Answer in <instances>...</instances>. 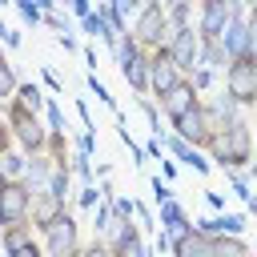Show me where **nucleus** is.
Here are the masks:
<instances>
[{
    "label": "nucleus",
    "mask_w": 257,
    "mask_h": 257,
    "mask_svg": "<svg viewBox=\"0 0 257 257\" xmlns=\"http://www.w3.org/2000/svg\"><path fill=\"white\" fill-rule=\"evenodd\" d=\"M44 124H48V133H64V128H68V116H64V108H60L56 100L44 104Z\"/></svg>",
    "instance_id": "nucleus-30"
},
{
    "label": "nucleus",
    "mask_w": 257,
    "mask_h": 257,
    "mask_svg": "<svg viewBox=\"0 0 257 257\" xmlns=\"http://www.w3.org/2000/svg\"><path fill=\"white\" fill-rule=\"evenodd\" d=\"M56 40H60V48H64V52H76V36H72V32H64V36H56Z\"/></svg>",
    "instance_id": "nucleus-47"
},
{
    "label": "nucleus",
    "mask_w": 257,
    "mask_h": 257,
    "mask_svg": "<svg viewBox=\"0 0 257 257\" xmlns=\"http://www.w3.org/2000/svg\"><path fill=\"white\" fill-rule=\"evenodd\" d=\"M253 141H257V133H253Z\"/></svg>",
    "instance_id": "nucleus-50"
},
{
    "label": "nucleus",
    "mask_w": 257,
    "mask_h": 257,
    "mask_svg": "<svg viewBox=\"0 0 257 257\" xmlns=\"http://www.w3.org/2000/svg\"><path fill=\"white\" fill-rule=\"evenodd\" d=\"M189 80H193V88H197V92H205V88H213V84H217V72H209V68H197Z\"/></svg>",
    "instance_id": "nucleus-35"
},
{
    "label": "nucleus",
    "mask_w": 257,
    "mask_h": 257,
    "mask_svg": "<svg viewBox=\"0 0 257 257\" xmlns=\"http://www.w3.org/2000/svg\"><path fill=\"white\" fill-rule=\"evenodd\" d=\"M16 104H20L24 112H32V116H40L48 100H44V92H40L36 84H24V80H20V88H16Z\"/></svg>",
    "instance_id": "nucleus-21"
},
{
    "label": "nucleus",
    "mask_w": 257,
    "mask_h": 257,
    "mask_svg": "<svg viewBox=\"0 0 257 257\" xmlns=\"http://www.w3.org/2000/svg\"><path fill=\"white\" fill-rule=\"evenodd\" d=\"M197 104H201V92L193 88V80H189V76H185V80H177L165 96H157V108H161V116H165L169 124H177L181 116H189Z\"/></svg>",
    "instance_id": "nucleus-9"
},
{
    "label": "nucleus",
    "mask_w": 257,
    "mask_h": 257,
    "mask_svg": "<svg viewBox=\"0 0 257 257\" xmlns=\"http://www.w3.org/2000/svg\"><path fill=\"white\" fill-rule=\"evenodd\" d=\"M225 181H229V189H233V197H237V201H245V205H249V201L257 197V193H253V185H249L241 173H225Z\"/></svg>",
    "instance_id": "nucleus-31"
},
{
    "label": "nucleus",
    "mask_w": 257,
    "mask_h": 257,
    "mask_svg": "<svg viewBox=\"0 0 257 257\" xmlns=\"http://www.w3.org/2000/svg\"><path fill=\"white\" fill-rule=\"evenodd\" d=\"M173 257H213V241L205 233L189 229V233L173 237Z\"/></svg>",
    "instance_id": "nucleus-15"
},
{
    "label": "nucleus",
    "mask_w": 257,
    "mask_h": 257,
    "mask_svg": "<svg viewBox=\"0 0 257 257\" xmlns=\"http://www.w3.org/2000/svg\"><path fill=\"white\" fill-rule=\"evenodd\" d=\"M76 257H112V253H108V245H104V241H96V237H92L88 245H80V253H76Z\"/></svg>",
    "instance_id": "nucleus-38"
},
{
    "label": "nucleus",
    "mask_w": 257,
    "mask_h": 257,
    "mask_svg": "<svg viewBox=\"0 0 257 257\" xmlns=\"http://www.w3.org/2000/svg\"><path fill=\"white\" fill-rule=\"evenodd\" d=\"M149 189H153V205H157V209H161V205H169V201H177L173 185H169L161 173H153V177H149Z\"/></svg>",
    "instance_id": "nucleus-26"
},
{
    "label": "nucleus",
    "mask_w": 257,
    "mask_h": 257,
    "mask_svg": "<svg viewBox=\"0 0 257 257\" xmlns=\"http://www.w3.org/2000/svg\"><path fill=\"white\" fill-rule=\"evenodd\" d=\"M133 40L145 48V52H161L165 44H169V12H165V4H141V12H137V20H133Z\"/></svg>",
    "instance_id": "nucleus-2"
},
{
    "label": "nucleus",
    "mask_w": 257,
    "mask_h": 257,
    "mask_svg": "<svg viewBox=\"0 0 257 257\" xmlns=\"http://www.w3.org/2000/svg\"><path fill=\"white\" fill-rule=\"evenodd\" d=\"M157 213H161V229H165L169 237H181V233L193 229V221H189V213H185L181 201H169V205H161Z\"/></svg>",
    "instance_id": "nucleus-16"
},
{
    "label": "nucleus",
    "mask_w": 257,
    "mask_h": 257,
    "mask_svg": "<svg viewBox=\"0 0 257 257\" xmlns=\"http://www.w3.org/2000/svg\"><path fill=\"white\" fill-rule=\"evenodd\" d=\"M165 12H169V32H185V28H197V12H193V4H165Z\"/></svg>",
    "instance_id": "nucleus-20"
},
{
    "label": "nucleus",
    "mask_w": 257,
    "mask_h": 257,
    "mask_svg": "<svg viewBox=\"0 0 257 257\" xmlns=\"http://www.w3.org/2000/svg\"><path fill=\"white\" fill-rule=\"evenodd\" d=\"M116 12L128 20V16H137V12H141V4H137V0H116Z\"/></svg>",
    "instance_id": "nucleus-44"
},
{
    "label": "nucleus",
    "mask_w": 257,
    "mask_h": 257,
    "mask_svg": "<svg viewBox=\"0 0 257 257\" xmlns=\"http://www.w3.org/2000/svg\"><path fill=\"white\" fill-rule=\"evenodd\" d=\"M76 153L92 157V153H96V133H80V137H76Z\"/></svg>",
    "instance_id": "nucleus-39"
},
{
    "label": "nucleus",
    "mask_w": 257,
    "mask_h": 257,
    "mask_svg": "<svg viewBox=\"0 0 257 257\" xmlns=\"http://www.w3.org/2000/svg\"><path fill=\"white\" fill-rule=\"evenodd\" d=\"M165 153H169L173 161L189 165V169H193V173H201V177H209V173H213V161H205V153H201V149H193V145H185L177 133H169V137H165Z\"/></svg>",
    "instance_id": "nucleus-14"
},
{
    "label": "nucleus",
    "mask_w": 257,
    "mask_h": 257,
    "mask_svg": "<svg viewBox=\"0 0 257 257\" xmlns=\"http://www.w3.org/2000/svg\"><path fill=\"white\" fill-rule=\"evenodd\" d=\"M249 36H253V56H257V4L249 8Z\"/></svg>",
    "instance_id": "nucleus-46"
},
{
    "label": "nucleus",
    "mask_w": 257,
    "mask_h": 257,
    "mask_svg": "<svg viewBox=\"0 0 257 257\" xmlns=\"http://www.w3.org/2000/svg\"><path fill=\"white\" fill-rule=\"evenodd\" d=\"M84 80H88V92H92V96H96V100H100V104H104V108H112V116H116V112H120V108H116V100H112V92H108V88H104V80H100V76H96V72H88V76H84Z\"/></svg>",
    "instance_id": "nucleus-28"
},
{
    "label": "nucleus",
    "mask_w": 257,
    "mask_h": 257,
    "mask_svg": "<svg viewBox=\"0 0 257 257\" xmlns=\"http://www.w3.org/2000/svg\"><path fill=\"white\" fill-rule=\"evenodd\" d=\"M193 229L205 233L209 241H217V237H241V233L249 229V217H245V213H217V217L193 221Z\"/></svg>",
    "instance_id": "nucleus-13"
},
{
    "label": "nucleus",
    "mask_w": 257,
    "mask_h": 257,
    "mask_svg": "<svg viewBox=\"0 0 257 257\" xmlns=\"http://www.w3.org/2000/svg\"><path fill=\"white\" fill-rule=\"evenodd\" d=\"M205 205H209L213 213H225V193H217V189H205Z\"/></svg>",
    "instance_id": "nucleus-40"
},
{
    "label": "nucleus",
    "mask_w": 257,
    "mask_h": 257,
    "mask_svg": "<svg viewBox=\"0 0 257 257\" xmlns=\"http://www.w3.org/2000/svg\"><path fill=\"white\" fill-rule=\"evenodd\" d=\"M68 169H72V177H76L80 185H96V169H92V157H84V153H72Z\"/></svg>",
    "instance_id": "nucleus-25"
},
{
    "label": "nucleus",
    "mask_w": 257,
    "mask_h": 257,
    "mask_svg": "<svg viewBox=\"0 0 257 257\" xmlns=\"http://www.w3.org/2000/svg\"><path fill=\"white\" fill-rule=\"evenodd\" d=\"M52 157L48 153H36V157H28V173H24V185L36 193V189H48V177H52Z\"/></svg>",
    "instance_id": "nucleus-18"
},
{
    "label": "nucleus",
    "mask_w": 257,
    "mask_h": 257,
    "mask_svg": "<svg viewBox=\"0 0 257 257\" xmlns=\"http://www.w3.org/2000/svg\"><path fill=\"white\" fill-rule=\"evenodd\" d=\"M165 48H169V56H173V64H177L181 76H193L197 72V64H201V36H197V28L173 32Z\"/></svg>",
    "instance_id": "nucleus-10"
},
{
    "label": "nucleus",
    "mask_w": 257,
    "mask_h": 257,
    "mask_svg": "<svg viewBox=\"0 0 257 257\" xmlns=\"http://www.w3.org/2000/svg\"><path fill=\"white\" fill-rule=\"evenodd\" d=\"M28 205H32V189H28L24 181L0 185V229L28 225Z\"/></svg>",
    "instance_id": "nucleus-8"
},
{
    "label": "nucleus",
    "mask_w": 257,
    "mask_h": 257,
    "mask_svg": "<svg viewBox=\"0 0 257 257\" xmlns=\"http://www.w3.org/2000/svg\"><path fill=\"white\" fill-rule=\"evenodd\" d=\"M64 213H68V205H64L60 197H52L48 189H36V193H32V205H28V225H32V233L44 237Z\"/></svg>",
    "instance_id": "nucleus-11"
},
{
    "label": "nucleus",
    "mask_w": 257,
    "mask_h": 257,
    "mask_svg": "<svg viewBox=\"0 0 257 257\" xmlns=\"http://www.w3.org/2000/svg\"><path fill=\"white\" fill-rule=\"evenodd\" d=\"M16 88H20V80H16L12 64H0V104H12L16 100Z\"/></svg>",
    "instance_id": "nucleus-27"
},
{
    "label": "nucleus",
    "mask_w": 257,
    "mask_h": 257,
    "mask_svg": "<svg viewBox=\"0 0 257 257\" xmlns=\"http://www.w3.org/2000/svg\"><path fill=\"white\" fill-rule=\"evenodd\" d=\"M225 124H221V116L209 108V100H201L189 116H181L177 124H173V133L185 141V145H193V149H209V141L221 133Z\"/></svg>",
    "instance_id": "nucleus-4"
},
{
    "label": "nucleus",
    "mask_w": 257,
    "mask_h": 257,
    "mask_svg": "<svg viewBox=\"0 0 257 257\" xmlns=\"http://www.w3.org/2000/svg\"><path fill=\"white\" fill-rule=\"evenodd\" d=\"M0 44H4V48H20V44H24V36H20V28H4V36H0Z\"/></svg>",
    "instance_id": "nucleus-41"
},
{
    "label": "nucleus",
    "mask_w": 257,
    "mask_h": 257,
    "mask_svg": "<svg viewBox=\"0 0 257 257\" xmlns=\"http://www.w3.org/2000/svg\"><path fill=\"white\" fill-rule=\"evenodd\" d=\"M76 116H80L84 133H96V120H92V112H88V100H84V96H76Z\"/></svg>",
    "instance_id": "nucleus-37"
},
{
    "label": "nucleus",
    "mask_w": 257,
    "mask_h": 257,
    "mask_svg": "<svg viewBox=\"0 0 257 257\" xmlns=\"http://www.w3.org/2000/svg\"><path fill=\"white\" fill-rule=\"evenodd\" d=\"M104 201V193H100V185H80L76 189V205L84 209V213H96V205Z\"/></svg>",
    "instance_id": "nucleus-29"
},
{
    "label": "nucleus",
    "mask_w": 257,
    "mask_h": 257,
    "mask_svg": "<svg viewBox=\"0 0 257 257\" xmlns=\"http://www.w3.org/2000/svg\"><path fill=\"white\" fill-rule=\"evenodd\" d=\"M245 217H257V197H253V201L245 205Z\"/></svg>",
    "instance_id": "nucleus-49"
},
{
    "label": "nucleus",
    "mask_w": 257,
    "mask_h": 257,
    "mask_svg": "<svg viewBox=\"0 0 257 257\" xmlns=\"http://www.w3.org/2000/svg\"><path fill=\"white\" fill-rule=\"evenodd\" d=\"M120 76L128 80V88H133L137 96H149V52H145L141 60L124 64V68H120Z\"/></svg>",
    "instance_id": "nucleus-19"
},
{
    "label": "nucleus",
    "mask_w": 257,
    "mask_h": 257,
    "mask_svg": "<svg viewBox=\"0 0 257 257\" xmlns=\"http://www.w3.org/2000/svg\"><path fill=\"white\" fill-rule=\"evenodd\" d=\"M225 92L241 108H257V56H241L225 68Z\"/></svg>",
    "instance_id": "nucleus-5"
},
{
    "label": "nucleus",
    "mask_w": 257,
    "mask_h": 257,
    "mask_svg": "<svg viewBox=\"0 0 257 257\" xmlns=\"http://www.w3.org/2000/svg\"><path fill=\"white\" fill-rule=\"evenodd\" d=\"M209 161L225 173H245L253 165V124L249 120H237L229 128H221L213 141H209Z\"/></svg>",
    "instance_id": "nucleus-1"
},
{
    "label": "nucleus",
    "mask_w": 257,
    "mask_h": 257,
    "mask_svg": "<svg viewBox=\"0 0 257 257\" xmlns=\"http://www.w3.org/2000/svg\"><path fill=\"white\" fill-rule=\"evenodd\" d=\"M12 149H16V145H12V133H8V124H0V185H8V181H4V157H8Z\"/></svg>",
    "instance_id": "nucleus-34"
},
{
    "label": "nucleus",
    "mask_w": 257,
    "mask_h": 257,
    "mask_svg": "<svg viewBox=\"0 0 257 257\" xmlns=\"http://www.w3.org/2000/svg\"><path fill=\"white\" fill-rule=\"evenodd\" d=\"M4 124H8L12 141H20V149H24L28 157H36V153H44V149H48V124H40V116L24 112L16 100H12V104H4Z\"/></svg>",
    "instance_id": "nucleus-3"
},
{
    "label": "nucleus",
    "mask_w": 257,
    "mask_h": 257,
    "mask_svg": "<svg viewBox=\"0 0 257 257\" xmlns=\"http://www.w3.org/2000/svg\"><path fill=\"white\" fill-rule=\"evenodd\" d=\"M0 245L8 257H16V253L36 245V233H32V225H12V229H0Z\"/></svg>",
    "instance_id": "nucleus-17"
},
{
    "label": "nucleus",
    "mask_w": 257,
    "mask_h": 257,
    "mask_svg": "<svg viewBox=\"0 0 257 257\" xmlns=\"http://www.w3.org/2000/svg\"><path fill=\"white\" fill-rule=\"evenodd\" d=\"M153 253H173V237L165 229H157V241H153Z\"/></svg>",
    "instance_id": "nucleus-42"
},
{
    "label": "nucleus",
    "mask_w": 257,
    "mask_h": 257,
    "mask_svg": "<svg viewBox=\"0 0 257 257\" xmlns=\"http://www.w3.org/2000/svg\"><path fill=\"white\" fill-rule=\"evenodd\" d=\"M145 157H149V161H165V157H169V153H165V137H149V141H145Z\"/></svg>",
    "instance_id": "nucleus-36"
},
{
    "label": "nucleus",
    "mask_w": 257,
    "mask_h": 257,
    "mask_svg": "<svg viewBox=\"0 0 257 257\" xmlns=\"http://www.w3.org/2000/svg\"><path fill=\"white\" fill-rule=\"evenodd\" d=\"M177 80H185V76L177 72V64H173L169 48L149 52V92H153V96H165V92H169Z\"/></svg>",
    "instance_id": "nucleus-12"
},
{
    "label": "nucleus",
    "mask_w": 257,
    "mask_h": 257,
    "mask_svg": "<svg viewBox=\"0 0 257 257\" xmlns=\"http://www.w3.org/2000/svg\"><path fill=\"white\" fill-rule=\"evenodd\" d=\"M68 12H72L76 20H88V16H92V4H88V0H72V8H68Z\"/></svg>",
    "instance_id": "nucleus-43"
},
{
    "label": "nucleus",
    "mask_w": 257,
    "mask_h": 257,
    "mask_svg": "<svg viewBox=\"0 0 257 257\" xmlns=\"http://www.w3.org/2000/svg\"><path fill=\"white\" fill-rule=\"evenodd\" d=\"M40 249H44V257H76V253H80V221H76L72 209L44 233Z\"/></svg>",
    "instance_id": "nucleus-6"
},
{
    "label": "nucleus",
    "mask_w": 257,
    "mask_h": 257,
    "mask_svg": "<svg viewBox=\"0 0 257 257\" xmlns=\"http://www.w3.org/2000/svg\"><path fill=\"white\" fill-rule=\"evenodd\" d=\"M161 177H165L169 185L177 181V161H173V157H165V161H161Z\"/></svg>",
    "instance_id": "nucleus-45"
},
{
    "label": "nucleus",
    "mask_w": 257,
    "mask_h": 257,
    "mask_svg": "<svg viewBox=\"0 0 257 257\" xmlns=\"http://www.w3.org/2000/svg\"><path fill=\"white\" fill-rule=\"evenodd\" d=\"M40 80L48 84V92H56V96L64 92V80L56 76V68H52V64H40Z\"/></svg>",
    "instance_id": "nucleus-33"
},
{
    "label": "nucleus",
    "mask_w": 257,
    "mask_h": 257,
    "mask_svg": "<svg viewBox=\"0 0 257 257\" xmlns=\"http://www.w3.org/2000/svg\"><path fill=\"white\" fill-rule=\"evenodd\" d=\"M48 193L60 197V201L68 205V197H72V169H68V165H56V169H52V177H48Z\"/></svg>",
    "instance_id": "nucleus-22"
},
{
    "label": "nucleus",
    "mask_w": 257,
    "mask_h": 257,
    "mask_svg": "<svg viewBox=\"0 0 257 257\" xmlns=\"http://www.w3.org/2000/svg\"><path fill=\"white\" fill-rule=\"evenodd\" d=\"M213 257H253V249L245 245V237H217Z\"/></svg>",
    "instance_id": "nucleus-23"
},
{
    "label": "nucleus",
    "mask_w": 257,
    "mask_h": 257,
    "mask_svg": "<svg viewBox=\"0 0 257 257\" xmlns=\"http://www.w3.org/2000/svg\"><path fill=\"white\" fill-rule=\"evenodd\" d=\"M245 4H237V0H205L201 8H197V36L201 40H217L221 32H225V24L241 12Z\"/></svg>",
    "instance_id": "nucleus-7"
},
{
    "label": "nucleus",
    "mask_w": 257,
    "mask_h": 257,
    "mask_svg": "<svg viewBox=\"0 0 257 257\" xmlns=\"http://www.w3.org/2000/svg\"><path fill=\"white\" fill-rule=\"evenodd\" d=\"M16 12H20V20H24L28 28H36V24L44 20V12H40V4H36V0H16Z\"/></svg>",
    "instance_id": "nucleus-32"
},
{
    "label": "nucleus",
    "mask_w": 257,
    "mask_h": 257,
    "mask_svg": "<svg viewBox=\"0 0 257 257\" xmlns=\"http://www.w3.org/2000/svg\"><path fill=\"white\" fill-rule=\"evenodd\" d=\"M24 173H28V153L24 149H12L4 157V181H24Z\"/></svg>",
    "instance_id": "nucleus-24"
},
{
    "label": "nucleus",
    "mask_w": 257,
    "mask_h": 257,
    "mask_svg": "<svg viewBox=\"0 0 257 257\" xmlns=\"http://www.w3.org/2000/svg\"><path fill=\"white\" fill-rule=\"evenodd\" d=\"M16 257H44V249H40V245H32V249H24V253H16Z\"/></svg>",
    "instance_id": "nucleus-48"
}]
</instances>
